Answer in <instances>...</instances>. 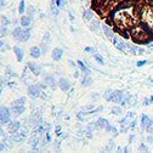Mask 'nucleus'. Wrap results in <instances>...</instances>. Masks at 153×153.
Listing matches in <instances>:
<instances>
[{"label":"nucleus","instance_id":"obj_48","mask_svg":"<svg viewBox=\"0 0 153 153\" xmlns=\"http://www.w3.org/2000/svg\"><path fill=\"white\" fill-rule=\"evenodd\" d=\"M55 131H56V135H57L58 137H61V136H62V130H61V127H56Z\"/></svg>","mask_w":153,"mask_h":153},{"label":"nucleus","instance_id":"obj_47","mask_svg":"<svg viewBox=\"0 0 153 153\" xmlns=\"http://www.w3.org/2000/svg\"><path fill=\"white\" fill-rule=\"evenodd\" d=\"M142 103H143V106H150V105H151V101H150V97H145V98H143V101H142Z\"/></svg>","mask_w":153,"mask_h":153},{"label":"nucleus","instance_id":"obj_32","mask_svg":"<svg viewBox=\"0 0 153 153\" xmlns=\"http://www.w3.org/2000/svg\"><path fill=\"white\" fill-rule=\"evenodd\" d=\"M26 11H27V15H28V16L34 17V15H35V7L33 5H29L28 7H27Z\"/></svg>","mask_w":153,"mask_h":153},{"label":"nucleus","instance_id":"obj_34","mask_svg":"<svg viewBox=\"0 0 153 153\" xmlns=\"http://www.w3.org/2000/svg\"><path fill=\"white\" fill-rule=\"evenodd\" d=\"M18 12L21 13V15H23V13L26 12V3H24V0H21V1H20V5H18Z\"/></svg>","mask_w":153,"mask_h":153},{"label":"nucleus","instance_id":"obj_33","mask_svg":"<svg viewBox=\"0 0 153 153\" xmlns=\"http://www.w3.org/2000/svg\"><path fill=\"white\" fill-rule=\"evenodd\" d=\"M112 92H113V90H107V91H105L103 92V95H102V97L105 98L106 101H108V102H111V96H112Z\"/></svg>","mask_w":153,"mask_h":153},{"label":"nucleus","instance_id":"obj_8","mask_svg":"<svg viewBox=\"0 0 153 153\" xmlns=\"http://www.w3.org/2000/svg\"><path fill=\"white\" fill-rule=\"evenodd\" d=\"M57 86L60 88L62 91H69L72 89V83L69 82L67 78H60L58 79V83H57Z\"/></svg>","mask_w":153,"mask_h":153},{"label":"nucleus","instance_id":"obj_40","mask_svg":"<svg viewBox=\"0 0 153 153\" xmlns=\"http://www.w3.org/2000/svg\"><path fill=\"white\" fill-rule=\"evenodd\" d=\"M12 105H26V97H21V98H18V100L13 101Z\"/></svg>","mask_w":153,"mask_h":153},{"label":"nucleus","instance_id":"obj_26","mask_svg":"<svg viewBox=\"0 0 153 153\" xmlns=\"http://www.w3.org/2000/svg\"><path fill=\"white\" fill-rule=\"evenodd\" d=\"M94 18V12L92 10H90V9H88V10H84L83 12V20L84 21H91Z\"/></svg>","mask_w":153,"mask_h":153},{"label":"nucleus","instance_id":"obj_22","mask_svg":"<svg viewBox=\"0 0 153 153\" xmlns=\"http://www.w3.org/2000/svg\"><path fill=\"white\" fill-rule=\"evenodd\" d=\"M125 52H129L130 55L136 56V55H137V46H136V45H134V44L128 43V44H127V50H125Z\"/></svg>","mask_w":153,"mask_h":153},{"label":"nucleus","instance_id":"obj_1","mask_svg":"<svg viewBox=\"0 0 153 153\" xmlns=\"http://www.w3.org/2000/svg\"><path fill=\"white\" fill-rule=\"evenodd\" d=\"M130 38L134 40V43L137 44H148L153 39V34L148 30L143 24H141L138 22L137 24H135L134 27L129 29Z\"/></svg>","mask_w":153,"mask_h":153},{"label":"nucleus","instance_id":"obj_15","mask_svg":"<svg viewBox=\"0 0 153 153\" xmlns=\"http://www.w3.org/2000/svg\"><path fill=\"white\" fill-rule=\"evenodd\" d=\"M102 30H103V34H105V37L108 39V40H111L112 38L114 37V30L112 29L109 26L103 24V26H102Z\"/></svg>","mask_w":153,"mask_h":153},{"label":"nucleus","instance_id":"obj_50","mask_svg":"<svg viewBox=\"0 0 153 153\" xmlns=\"http://www.w3.org/2000/svg\"><path fill=\"white\" fill-rule=\"evenodd\" d=\"M73 77H74V78H79V77H80V69H79V68H78V69L75 68L74 73H73Z\"/></svg>","mask_w":153,"mask_h":153},{"label":"nucleus","instance_id":"obj_4","mask_svg":"<svg viewBox=\"0 0 153 153\" xmlns=\"http://www.w3.org/2000/svg\"><path fill=\"white\" fill-rule=\"evenodd\" d=\"M28 94L32 97L38 98V97L42 96L43 89H42V86H40L39 84H32V85H29L28 86Z\"/></svg>","mask_w":153,"mask_h":153},{"label":"nucleus","instance_id":"obj_56","mask_svg":"<svg viewBox=\"0 0 153 153\" xmlns=\"http://www.w3.org/2000/svg\"><path fill=\"white\" fill-rule=\"evenodd\" d=\"M69 18H71V21H74V16L72 15V13L69 12Z\"/></svg>","mask_w":153,"mask_h":153},{"label":"nucleus","instance_id":"obj_37","mask_svg":"<svg viewBox=\"0 0 153 153\" xmlns=\"http://www.w3.org/2000/svg\"><path fill=\"white\" fill-rule=\"evenodd\" d=\"M138 151H140V152H145V153H147V152H150V148L147 147L146 143L141 142L140 145H138Z\"/></svg>","mask_w":153,"mask_h":153},{"label":"nucleus","instance_id":"obj_13","mask_svg":"<svg viewBox=\"0 0 153 153\" xmlns=\"http://www.w3.org/2000/svg\"><path fill=\"white\" fill-rule=\"evenodd\" d=\"M26 111L24 105H11V112L15 115H21Z\"/></svg>","mask_w":153,"mask_h":153},{"label":"nucleus","instance_id":"obj_21","mask_svg":"<svg viewBox=\"0 0 153 153\" xmlns=\"http://www.w3.org/2000/svg\"><path fill=\"white\" fill-rule=\"evenodd\" d=\"M13 52H15V55H16V57H17V61H18V62H22V61H23L24 52H23V50H22L21 47H18V46H13Z\"/></svg>","mask_w":153,"mask_h":153},{"label":"nucleus","instance_id":"obj_31","mask_svg":"<svg viewBox=\"0 0 153 153\" xmlns=\"http://www.w3.org/2000/svg\"><path fill=\"white\" fill-rule=\"evenodd\" d=\"M86 115H88L86 112L80 111V112H78V113H77V119H78L79 121H84L85 118H86Z\"/></svg>","mask_w":153,"mask_h":153},{"label":"nucleus","instance_id":"obj_5","mask_svg":"<svg viewBox=\"0 0 153 153\" xmlns=\"http://www.w3.org/2000/svg\"><path fill=\"white\" fill-rule=\"evenodd\" d=\"M11 138H12V141H13V142L20 143V142L24 141L26 138H27V131H26V130H22V129L17 130L16 133H12Z\"/></svg>","mask_w":153,"mask_h":153},{"label":"nucleus","instance_id":"obj_38","mask_svg":"<svg viewBox=\"0 0 153 153\" xmlns=\"http://www.w3.org/2000/svg\"><path fill=\"white\" fill-rule=\"evenodd\" d=\"M125 118H127L128 120H133V119L136 118V113H135V112H133V111H129L128 113L125 114Z\"/></svg>","mask_w":153,"mask_h":153},{"label":"nucleus","instance_id":"obj_9","mask_svg":"<svg viewBox=\"0 0 153 153\" xmlns=\"http://www.w3.org/2000/svg\"><path fill=\"white\" fill-rule=\"evenodd\" d=\"M27 67H28V69L32 72V74H34V75H40L42 74V66L40 65H38V63H35V62H28V63H27Z\"/></svg>","mask_w":153,"mask_h":153},{"label":"nucleus","instance_id":"obj_25","mask_svg":"<svg viewBox=\"0 0 153 153\" xmlns=\"http://www.w3.org/2000/svg\"><path fill=\"white\" fill-rule=\"evenodd\" d=\"M95 105L94 103H89V105H85V106H83L82 107V111H84V112H86L88 114H91V113H95Z\"/></svg>","mask_w":153,"mask_h":153},{"label":"nucleus","instance_id":"obj_43","mask_svg":"<svg viewBox=\"0 0 153 153\" xmlns=\"http://www.w3.org/2000/svg\"><path fill=\"white\" fill-rule=\"evenodd\" d=\"M146 131L148 133V134H153V120L150 123V125L146 128Z\"/></svg>","mask_w":153,"mask_h":153},{"label":"nucleus","instance_id":"obj_3","mask_svg":"<svg viewBox=\"0 0 153 153\" xmlns=\"http://www.w3.org/2000/svg\"><path fill=\"white\" fill-rule=\"evenodd\" d=\"M11 109L7 107L1 106L0 107V123L3 124H7L11 121Z\"/></svg>","mask_w":153,"mask_h":153},{"label":"nucleus","instance_id":"obj_18","mask_svg":"<svg viewBox=\"0 0 153 153\" xmlns=\"http://www.w3.org/2000/svg\"><path fill=\"white\" fill-rule=\"evenodd\" d=\"M108 120L107 119H105V118H98L95 123H94V125H95L96 128H98V129H106L107 127H108Z\"/></svg>","mask_w":153,"mask_h":153},{"label":"nucleus","instance_id":"obj_55","mask_svg":"<svg viewBox=\"0 0 153 153\" xmlns=\"http://www.w3.org/2000/svg\"><path fill=\"white\" fill-rule=\"evenodd\" d=\"M4 147H5V146H4V145H3V143H1V142H0V152H1V151H4Z\"/></svg>","mask_w":153,"mask_h":153},{"label":"nucleus","instance_id":"obj_42","mask_svg":"<svg viewBox=\"0 0 153 153\" xmlns=\"http://www.w3.org/2000/svg\"><path fill=\"white\" fill-rule=\"evenodd\" d=\"M55 4L57 7H61V6L66 5V0H55Z\"/></svg>","mask_w":153,"mask_h":153},{"label":"nucleus","instance_id":"obj_23","mask_svg":"<svg viewBox=\"0 0 153 153\" xmlns=\"http://www.w3.org/2000/svg\"><path fill=\"white\" fill-rule=\"evenodd\" d=\"M30 37H32V30H30L29 27H26V28L23 29V35H22L21 42H28V40L30 39Z\"/></svg>","mask_w":153,"mask_h":153},{"label":"nucleus","instance_id":"obj_24","mask_svg":"<svg viewBox=\"0 0 153 153\" xmlns=\"http://www.w3.org/2000/svg\"><path fill=\"white\" fill-rule=\"evenodd\" d=\"M101 23H100V21H92L91 20V23H90V29H91V32H98V30L101 29Z\"/></svg>","mask_w":153,"mask_h":153},{"label":"nucleus","instance_id":"obj_7","mask_svg":"<svg viewBox=\"0 0 153 153\" xmlns=\"http://www.w3.org/2000/svg\"><path fill=\"white\" fill-rule=\"evenodd\" d=\"M44 83L47 88H51V89H55L57 86V83L58 80H56V77L53 74H46L44 78Z\"/></svg>","mask_w":153,"mask_h":153},{"label":"nucleus","instance_id":"obj_19","mask_svg":"<svg viewBox=\"0 0 153 153\" xmlns=\"http://www.w3.org/2000/svg\"><path fill=\"white\" fill-rule=\"evenodd\" d=\"M80 82H82V85H83V86H85V88H89V86H91V85H92V83H94V79H92L90 75H88V74H84V77H83L82 79H80Z\"/></svg>","mask_w":153,"mask_h":153},{"label":"nucleus","instance_id":"obj_12","mask_svg":"<svg viewBox=\"0 0 153 153\" xmlns=\"http://www.w3.org/2000/svg\"><path fill=\"white\" fill-rule=\"evenodd\" d=\"M62 56H63V49H61V47H55L51 52V57L53 61H60Z\"/></svg>","mask_w":153,"mask_h":153},{"label":"nucleus","instance_id":"obj_29","mask_svg":"<svg viewBox=\"0 0 153 153\" xmlns=\"http://www.w3.org/2000/svg\"><path fill=\"white\" fill-rule=\"evenodd\" d=\"M39 141H40V137H38V136H35V135H34V136L30 138V147H33V148L38 147Z\"/></svg>","mask_w":153,"mask_h":153},{"label":"nucleus","instance_id":"obj_54","mask_svg":"<svg viewBox=\"0 0 153 153\" xmlns=\"http://www.w3.org/2000/svg\"><path fill=\"white\" fill-rule=\"evenodd\" d=\"M146 85H148V86H153V79H147Z\"/></svg>","mask_w":153,"mask_h":153},{"label":"nucleus","instance_id":"obj_51","mask_svg":"<svg viewBox=\"0 0 153 153\" xmlns=\"http://www.w3.org/2000/svg\"><path fill=\"white\" fill-rule=\"evenodd\" d=\"M146 63H147V61L143 60V61H138L137 63H136V66H137V67H142V66H145Z\"/></svg>","mask_w":153,"mask_h":153},{"label":"nucleus","instance_id":"obj_45","mask_svg":"<svg viewBox=\"0 0 153 153\" xmlns=\"http://www.w3.org/2000/svg\"><path fill=\"white\" fill-rule=\"evenodd\" d=\"M40 49H42V53H46L47 52V44H42L40 45Z\"/></svg>","mask_w":153,"mask_h":153},{"label":"nucleus","instance_id":"obj_10","mask_svg":"<svg viewBox=\"0 0 153 153\" xmlns=\"http://www.w3.org/2000/svg\"><path fill=\"white\" fill-rule=\"evenodd\" d=\"M153 119L152 118H150V115L148 114H146V113H143L142 115H141V118H140V125H141V129L142 130H146V128L150 125V123L152 121Z\"/></svg>","mask_w":153,"mask_h":153},{"label":"nucleus","instance_id":"obj_49","mask_svg":"<svg viewBox=\"0 0 153 153\" xmlns=\"http://www.w3.org/2000/svg\"><path fill=\"white\" fill-rule=\"evenodd\" d=\"M146 141L148 142V143H153V134H150L148 136L146 137Z\"/></svg>","mask_w":153,"mask_h":153},{"label":"nucleus","instance_id":"obj_39","mask_svg":"<svg viewBox=\"0 0 153 153\" xmlns=\"http://www.w3.org/2000/svg\"><path fill=\"white\" fill-rule=\"evenodd\" d=\"M136 127H137V119L135 118V119H133V120H130V123H129V129H130V130H135V129H136Z\"/></svg>","mask_w":153,"mask_h":153},{"label":"nucleus","instance_id":"obj_35","mask_svg":"<svg viewBox=\"0 0 153 153\" xmlns=\"http://www.w3.org/2000/svg\"><path fill=\"white\" fill-rule=\"evenodd\" d=\"M50 42H51V34L49 32H46L44 34V37H43V43L49 45V44H50Z\"/></svg>","mask_w":153,"mask_h":153},{"label":"nucleus","instance_id":"obj_2","mask_svg":"<svg viewBox=\"0 0 153 153\" xmlns=\"http://www.w3.org/2000/svg\"><path fill=\"white\" fill-rule=\"evenodd\" d=\"M138 10V21L153 34V5L145 4L137 9Z\"/></svg>","mask_w":153,"mask_h":153},{"label":"nucleus","instance_id":"obj_44","mask_svg":"<svg viewBox=\"0 0 153 153\" xmlns=\"http://www.w3.org/2000/svg\"><path fill=\"white\" fill-rule=\"evenodd\" d=\"M1 20H3V24L4 26H9V24H10V20H9L6 16H1Z\"/></svg>","mask_w":153,"mask_h":153},{"label":"nucleus","instance_id":"obj_36","mask_svg":"<svg viewBox=\"0 0 153 153\" xmlns=\"http://www.w3.org/2000/svg\"><path fill=\"white\" fill-rule=\"evenodd\" d=\"M129 124H120V128H119V133L120 134H127L129 131Z\"/></svg>","mask_w":153,"mask_h":153},{"label":"nucleus","instance_id":"obj_57","mask_svg":"<svg viewBox=\"0 0 153 153\" xmlns=\"http://www.w3.org/2000/svg\"><path fill=\"white\" fill-rule=\"evenodd\" d=\"M150 101H151V103H153V95L150 96Z\"/></svg>","mask_w":153,"mask_h":153},{"label":"nucleus","instance_id":"obj_46","mask_svg":"<svg viewBox=\"0 0 153 153\" xmlns=\"http://www.w3.org/2000/svg\"><path fill=\"white\" fill-rule=\"evenodd\" d=\"M85 52H90V53H95L96 51H95V49H92L91 46H85Z\"/></svg>","mask_w":153,"mask_h":153},{"label":"nucleus","instance_id":"obj_17","mask_svg":"<svg viewBox=\"0 0 153 153\" xmlns=\"http://www.w3.org/2000/svg\"><path fill=\"white\" fill-rule=\"evenodd\" d=\"M77 66H78V68L80 69V72H82L83 74H88V75H90V72H91V71H90V68L84 63L83 61L78 60V61H77Z\"/></svg>","mask_w":153,"mask_h":153},{"label":"nucleus","instance_id":"obj_28","mask_svg":"<svg viewBox=\"0 0 153 153\" xmlns=\"http://www.w3.org/2000/svg\"><path fill=\"white\" fill-rule=\"evenodd\" d=\"M92 55H94V60H95V62H97L98 65H105V58H103V56L101 55V53L95 52V53H92Z\"/></svg>","mask_w":153,"mask_h":153},{"label":"nucleus","instance_id":"obj_30","mask_svg":"<svg viewBox=\"0 0 153 153\" xmlns=\"http://www.w3.org/2000/svg\"><path fill=\"white\" fill-rule=\"evenodd\" d=\"M105 130H106L107 133H112V134H114V135H118V133H119L118 129H117L114 125H111V124H108V127H107Z\"/></svg>","mask_w":153,"mask_h":153},{"label":"nucleus","instance_id":"obj_20","mask_svg":"<svg viewBox=\"0 0 153 153\" xmlns=\"http://www.w3.org/2000/svg\"><path fill=\"white\" fill-rule=\"evenodd\" d=\"M12 35H13V38H15V39H17L18 42H21V40H22V35H23V28H21V27H16V28L12 30Z\"/></svg>","mask_w":153,"mask_h":153},{"label":"nucleus","instance_id":"obj_58","mask_svg":"<svg viewBox=\"0 0 153 153\" xmlns=\"http://www.w3.org/2000/svg\"><path fill=\"white\" fill-rule=\"evenodd\" d=\"M3 134V129H1V125H0V135Z\"/></svg>","mask_w":153,"mask_h":153},{"label":"nucleus","instance_id":"obj_11","mask_svg":"<svg viewBox=\"0 0 153 153\" xmlns=\"http://www.w3.org/2000/svg\"><path fill=\"white\" fill-rule=\"evenodd\" d=\"M21 129V123L18 120H11L10 123H7V130L10 131L11 134L12 133H16L17 130Z\"/></svg>","mask_w":153,"mask_h":153},{"label":"nucleus","instance_id":"obj_6","mask_svg":"<svg viewBox=\"0 0 153 153\" xmlns=\"http://www.w3.org/2000/svg\"><path fill=\"white\" fill-rule=\"evenodd\" d=\"M111 42L119 51H125V50H127V44L128 43L124 42L123 39H120V38H118V37H115V35H114V37L111 39Z\"/></svg>","mask_w":153,"mask_h":153},{"label":"nucleus","instance_id":"obj_16","mask_svg":"<svg viewBox=\"0 0 153 153\" xmlns=\"http://www.w3.org/2000/svg\"><path fill=\"white\" fill-rule=\"evenodd\" d=\"M32 20H33V17H30L28 15H22L21 17V20H20V23L22 27H30V24H32Z\"/></svg>","mask_w":153,"mask_h":153},{"label":"nucleus","instance_id":"obj_53","mask_svg":"<svg viewBox=\"0 0 153 153\" xmlns=\"http://www.w3.org/2000/svg\"><path fill=\"white\" fill-rule=\"evenodd\" d=\"M45 141H46V142H50L51 141V135H50V133H46V137H45Z\"/></svg>","mask_w":153,"mask_h":153},{"label":"nucleus","instance_id":"obj_41","mask_svg":"<svg viewBox=\"0 0 153 153\" xmlns=\"http://www.w3.org/2000/svg\"><path fill=\"white\" fill-rule=\"evenodd\" d=\"M100 94L98 92H91L90 94V98H91V101H97L98 98H100Z\"/></svg>","mask_w":153,"mask_h":153},{"label":"nucleus","instance_id":"obj_27","mask_svg":"<svg viewBox=\"0 0 153 153\" xmlns=\"http://www.w3.org/2000/svg\"><path fill=\"white\" fill-rule=\"evenodd\" d=\"M111 112L114 115H120L121 113H123V107H121L120 105H117V103H114V106L111 108Z\"/></svg>","mask_w":153,"mask_h":153},{"label":"nucleus","instance_id":"obj_52","mask_svg":"<svg viewBox=\"0 0 153 153\" xmlns=\"http://www.w3.org/2000/svg\"><path fill=\"white\" fill-rule=\"evenodd\" d=\"M135 140H136V135L131 134V135L129 136V142H133V141H135Z\"/></svg>","mask_w":153,"mask_h":153},{"label":"nucleus","instance_id":"obj_14","mask_svg":"<svg viewBox=\"0 0 153 153\" xmlns=\"http://www.w3.org/2000/svg\"><path fill=\"white\" fill-rule=\"evenodd\" d=\"M29 53H30V57L34 58V60H38V58L43 55L40 46H32L29 50Z\"/></svg>","mask_w":153,"mask_h":153}]
</instances>
